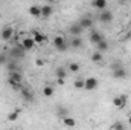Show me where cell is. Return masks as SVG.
Listing matches in <instances>:
<instances>
[{"label": "cell", "instance_id": "1", "mask_svg": "<svg viewBox=\"0 0 131 130\" xmlns=\"http://www.w3.org/2000/svg\"><path fill=\"white\" fill-rule=\"evenodd\" d=\"M21 73L17 70V72H9V80H8V83L11 84V87L14 89V90H21L23 89V86H21Z\"/></svg>", "mask_w": 131, "mask_h": 130}, {"label": "cell", "instance_id": "2", "mask_svg": "<svg viewBox=\"0 0 131 130\" xmlns=\"http://www.w3.org/2000/svg\"><path fill=\"white\" fill-rule=\"evenodd\" d=\"M53 46H55V49H58L60 52L67 51V41H66V38L63 35H57V37L53 38Z\"/></svg>", "mask_w": 131, "mask_h": 130}, {"label": "cell", "instance_id": "3", "mask_svg": "<svg viewBox=\"0 0 131 130\" xmlns=\"http://www.w3.org/2000/svg\"><path fill=\"white\" fill-rule=\"evenodd\" d=\"M25 52H26V51H25L20 44H17L14 49H11V57L17 61V60H20V58H23V57H25Z\"/></svg>", "mask_w": 131, "mask_h": 130}, {"label": "cell", "instance_id": "4", "mask_svg": "<svg viewBox=\"0 0 131 130\" xmlns=\"http://www.w3.org/2000/svg\"><path fill=\"white\" fill-rule=\"evenodd\" d=\"M98 86H99V81L95 77H90V78L84 80V89H87V90H95Z\"/></svg>", "mask_w": 131, "mask_h": 130}, {"label": "cell", "instance_id": "5", "mask_svg": "<svg viewBox=\"0 0 131 130\" xmlns=\"http://www.w3.org/2000/svg\"><path fill=\"white\" fill-rule=\"evenodd\" d=\"M20 46H21L25 51H32L34 48H35V41L32 40V37H25V38L21 40Z\"/></svg>", "mask_w": 131, "mask_h": 130}, {"label": "cell", "instance_id": "6", "mask_svg": "<svg viewBox=\"0 0 131 130\" xmlns=\"http://www.w3.org/2000/svg\"><path fill=\"white\" fill-rule=\"evenodd\" d=\"M113 106L116 109H124L127 106V97L125 95H119V97L113 98Z\"/></svg>", "mask_w": 131, "mask_h": 130}, {"label": "cell", "instance_id": "7", "mask_svg": "<svg viewBox=\"0 0 131 130\" xmlns=\"http://www.w3.org/2000/svg\"><path fill=\"white\" fill-rule=\"evenodd\" d=\"M31 37H32V40L35 41V44H43V43L47 40V35L44 32H40V31H35Z\"/></svg>", "mask_w": 131, "mask_h": 130}, {"label": "cell", "instance_id": "8", "mask_svg": "<svg viewBox=\"0 0 131 130\" xmlns=\"http://www.w3.org/2000/svg\"><path fill=\"white\" fill-rule=\"evenodd\" d=\"M0 37H2V40H5V41L11 40V38L14 37V28H11V26L3 28V29H2V32H0Z\"/></svg>", "mask_w": 131, "mask_h": 130}, {"label": "cell", "instance_id": "9", "mask_svg": "<svg viewBox=\"0 0 131 130\" xmlns=\"http://www.w3.org/2000/svg\"><path fill=\"white\" fill-rule=\"evenodd\" d=\"M99 20H101L102 23H110V22H113V12L108 11V9L102 11V12L99 14Z\"/></svg>", "mask_w": 131, "mask_h": 130}, {"label": "cell", "instance_id": "10", "mask_svg": "<svg viewBox=\"0 0 131 130\" xmlns=\"http://www.w3.org/2000/svg\"><path fill=\"white\" fill-rule=\"evenodd\" d=\"M82 28L79 26V23H73V25H70V28H69V32L72 37H79L81 34H82Z\"/></svg>", "mask_w": 131, "mask_h": 130}, {"label": "cell", "instance_id": "11", "mask_svg": "<svg viewBox=\"0 0 131 130\" xmlns=\"http://www.w3.org/2000/svg\"><path fill=\"white\" fill-rule=\"evenodd\" d=\"M52 14H53V6H52V5L46 3V5H43V6H41V17L47 18V17H50Z\"/></svg>", "mask_w": 131, "mask_h": 130}, {"label": "cell", "instance_id": "12", "mask_svg": "<svg viewBox=\"0 0 131 130\" xmlns=\"http://www.w3.org/2000/svg\"><path fill=\"white\" fill-rule=\"evenodd\" d=\"M21 97L25 101H34V90L32 89H29V87H23L21 90Z\"/></svg>", "mask_w": 131, "mask_h": 130}, {"label": "cell", "instance_id": "13", "mask_svg": "<svg viewBox=\"0 0 131 130\" xmlns=\"http://www.w3.org/2000/svg\"><path fill=\"white\" fill-rule=\"evenodd\" d=\"M111 75H113V78H116V80H122V78L127 77V70H125L124 67H119V69H114Z\"/></svg>", "mask_w": 131, "mask_h": 130}, {"label": "cell", "instance_id": "14", "mask_svg": "<svg viewBox=\"0 0 131 130\" xmlns=\"http://www.w3.org/2000/svg\"><path fill=\"white\" fill-rule=\"evenodd\" d=\"M102 40H104V35L101 32H98V31H92V32H90V41H92V43L98 44L99 41H102Z\"/></svg>", "mask_w": 131, "mask_h": 130}, {"label": "cell", "instance_id": "15", "mask_svg": "<svg viewBox=\"0 0 131 130\" xmlns=\"http://www.w3.org/2000/svg\"><path fill=\"white\" fill-rule=\"evenodd\" d=\"M79 26H81L82 29H90V28L93 26V20H92L90 17H84V18L79 22Z\"/></svg>", "mask_w": 131, "mask_h": 130}, {"label": "cell", "instance_id": "16", "mask_svg": "<svg viewBox=\"0 0 131 130\" xmlns=\"http://www.w3.org/2000/svg\"><path fill=\"white\" fill-rule=\"evenodd\" d=\"M29 14L32 17H41V6H38V5L29 6Z\"/></svg>", "mask_w": 131, "mask_h": 130}, {"label": "cell", "instance_id": "17", "mask_svg": "<svg viewBox=\"0 0 131 130\" xmlns=\"http://www.w3.org/2000/svg\"><path fill=\"white\" fill-rule=\"evenodd\" d=\"M92 5H93V8H96V9H99L101 12L107 9V2H105V0H95V2L92 3Z\"/></svg>", "mask_w": 131, "mask_h": 130}, {"label": "cell", "instance_id": "18", "mask_svg": "<svg viewBox=\"0 0 131 130\" xmlns=\"http://www.w3.org/2000/svg\"><path fill=\"white\" fill-rule=\"evenodd\" d=\"M63 124H64L66 127H70V129H72V127L76 126V119L72 118V116H67V115H66L64 118H63Z\"/></svg>", "mask_w": 131, "mask_h": 130}, {"label": "cell", "instance_id": "19", "mask_svg": "<svg viewBox=\"0 0 131 130\" xmlns=\"http://www.w3.org/2000/svg\"><path fill=\"white\" fill-rule=\"evenodd\" d=\"M18 116H20V110H18V109H15V110H12V112L8 115V121L14 123V121H17V119H18Z\"/></svg>", "mask_w": 131, "mask_h": 130}, {"label": "cell", "instance_id": "20", "mask_svg": "<svg viewBox=\"0 0 131 130\" xmlns=\"http://www.w3.org/2000/svg\"><path fill=\"white\" fill-rule=\"evenodd\" d=\"M79 69H81L79 63H76V61H72V63H69V72H72V73H76V72H79Z\"/></svg>", "mask_w": 131, "mask_h": 130}, {"label": "cell", "instance_id": "21", "mask_svg": "<svg viewBox=\"0 0 131 130\" xmlns=\"http://www.w3.org/2000/svg\"><path fill=\"white\" fill-rule=\"evenodd\" d=\"M92 61H93V63H96V64L102 63V61H104L102 54H101V52H95V54H92Z\"/></svg>", "mask_w": 131, "mask_h": 130}, {"label": "cell", "instance_id": "22", "mask_svg": "<svg viewBox=\"0 0 131 130\" xmlns=\"http://www.w3.org/2000/svg\"><path fill=\"white\" fill-rule=\"evenodd\" d=\"M96 46H98V49H99L98 52H101V54H102L104 51H107V49H108V41H107V40L104 38L102 41H99V43L96 44Z\"/></svg>", "mask_w": 131, "mask_h": 130}, {"label": "cell", "instance_id": "23", "mask_svg": "<svg viewBox=\"0 0 131 130\" xmlns=\"http://www.w3.org/2000/svg\"><path fill=\"white\" fill-rule=\"evenodd\" d=\"M55 75H57V78H58V80H66V77H67L66 69H64V67H58V69H57V72H55Z\"/></svg>", "mask_w": 131, "mask_h": 130}, {"label": "cell", "instance_id": "24", "mask_svg": "<svg viewBox=\"0 0 131 130\" xmlns=\"http://www.w3.org/2000/svg\"><path fill=\"white\" fill-rule=\"evenodd\" d=\"M43 95H44L46 98H50L52 95H53V87H52V86H49V84H47V86H44V89H43Z\"/></svg>", "mask_w": 131, "mask_h": 130}, {"label": "cell", "instance_id": "25", "mask_svg": "<svg viewBox=\"0 0 131 130\" xmlns=\"http://www.w3.org/2000/svg\"><path fill=\"white\" fill-rule=\"evenodd\" d=\"M70 44H72V48H81V46H82V40H81V37H73Z\"/></svg>", "mask_w": 131, "mask_h": 130}, {"label": "cell", "instance_id": "26", "mask_svg": "<svg viewBox=\"0 0 131 130\" xmlns=\"http://www.w3.org/2000/svg\"><path fill=\"white\" fill-rule=\"evenodd\" d=\"M6 67H8L9 72H17V61H11V63H8Z\"/></svg>", "mask_w": 131, "mask_h": 130}, {"label": "cell", "instance_id": "27", "mask_svg": "<svg viewBox=\"0 0 131 130\" xmlns=\"http://www.w3.org/2000/svg\"><path fill=\"white\" fill-rule=\"evenodd\" d=\"M113 130H125V126H124L121 121H116V123L113 124Z\"/></svg>", "mask_w": 131, "mask_h": 130}, {"label": "cell", "instance_id": "28", "mask_svg": "<svg viewBox=\"0 0 131 130\" xmlns=\"http://www.w3.org/2000/svg\"><path fill=\"white\" fill-rule=\"evenodd\" d=\"M73 86H75L76 89H84V80H76V81L73 83Z\"/></svg>", "mask_w": 131, "mask_h": 130}, {"label": "cell", "instance_id": "29", "mask_svg": "<svg viewBox=\"0 0 131 130\" xmlns=\"http://www.w3.org/2000/svg\"><path fill=\"white\" fill-rule=\"evenodd\" d=\"M8 58H6V55L5 54H0V66L2 64H8V61H6Z\"/></svg>", "mask_w": 131, "mask_h": 130}, {"label": "cell", "instance_id": "30", "mask_svg": "<svg viewBox=\"0 0 131 130\" xmlns=\"http://www.w3.org/2000/svg\"><path fill=\"white\" fill-rule=\"evenodd\" d=\"M35 64H37V66H44V60H41V58H38V60L35 61Z\"/></svg>", "mask_w": 131, "mask_h": 130}, {"label": "cell", "instance_id": "31", "mask_svg": "<svg viewBox=\"0 0 131 130\" xmlns=\"http://www.w3.org/2000/svg\"><path fill=\"white\" fill-rule=\"evenodd\" d=\"M119 67H122L121 63H114V64H113V70H114V69H119Z\"/></svg>", "mask_w": 131, "mask_h": 130}, {"label": "cell", "instance_id": "32", "mask_svg": "<svg viewBox=\"0 0 131 130\" xmlns=\"http://www.w3.org/2000/svg\"><path fill=\"white\" fill-rule=\"evenodd\" d=\"M57 83H58L60 86H63V84H64V83H66V80H57Z\"/></svg>", "mask_w": 131, "mask_h": 130}, {"label": "cell", "instance_id": "33", "mask_svg": "<svg viewBox=\"0 0 131 130\" xmlns=\"http://www.w3.org/2000/svg\"><path fill=\"white\" fill-rule=\"evenodd\" d=\"M127 123H128V124L131 126V113L128 115V116H127Z\"/></svg>", "mask_w": 131, "mask_h": 130}, {"label": "cell", "instance_id": "34", "mask_svg": "<svg viewBox=\"0 0 131 130\" xmlns=\"http://www.w3.org/2000/svg\"><path fill=\"white\" fill-rule=\"evenodd\" d=\"M128 28L131 29V18H130V22H128Z\"/></svg>", "mask_w": 131, "mask_h": 130}, {"label": "cell", "instance_id": "35", "mask_svg": "<svg viewBox=\"0 0 131 130\" xmlns=\"http://www.w3.org/2000/svg\"><path fill=\"white\" fill-rule=\"evenodd\" d=\"M130 64H131V60H130Z\"/></svg>", "mask_w": 131, "mask_h": 130}]
</instances>
